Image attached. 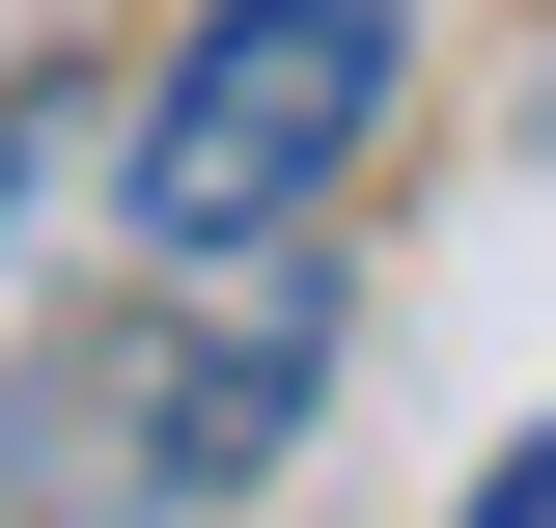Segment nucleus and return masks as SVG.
I'll use <instances>...</instances> for the list:
<instances>
[{"label":"nucleus","instance_id":"nucleus-1","mask_svg":"<svg viewBox=\"0 0 556 528\" xmlns=\"http://www.w3.org/2000/svg\"><path fill=\"white\" fill-rule=\"evenodd\" d=\"M167 278H195L167 334H84L56 390H28V528H167V501H223V473H278L334 306L278 251H167Z\"/></svg>","mask_w":556,"mask_h":528},{"label":"nucleus","instance_id":"nucleus-2","mask_svg":"<svg viewBox=\"0 0 556 528\" xmlns=\"http://www.w3.org/2000/svg\"><path fill=\"white\" fill-rule=\"evenodd\" d=\"M390 84H417V0H223L195 56L139 84V251H278L362 167Z\"/></svg>","mask_w":556,"mask_h":528},{"label":"nucleus","instance_id":"nucleus-3","mask_svg":"<svg viewBox=\"0 0 556 528\" xmlns=\"http://www.w3.org/2000/svg\"><path fill=\"white\" fill-rule=\"evenodd\" d=\"M445 528H556V417H529V445H501V473H473Z\"/></svg>","mask_w":556,"mask_h":528},{"label":"nucleus","instance_id":"nucleus-4","mask_svg":"<svg viewBox=\"0 0 556 528\" xmlns=\"http://www.w3.org/2000/svg\"><path fill=\"white\" fill-rule=\"evenodd\" d=\"M28 167H56V84H0V223H28Z\"/></svg>","mask_w":556,"mask_h":528}]
</instances>
